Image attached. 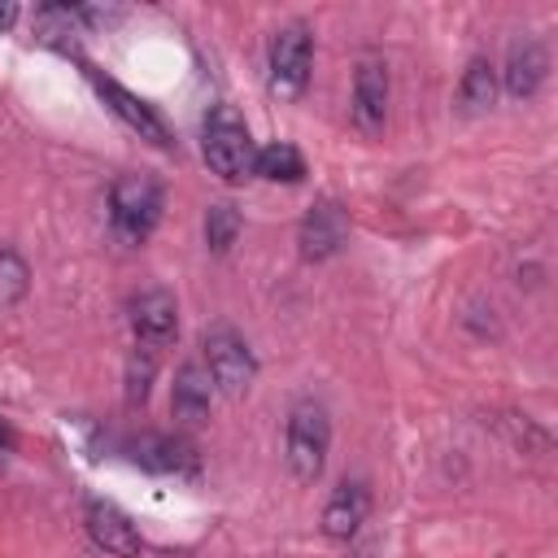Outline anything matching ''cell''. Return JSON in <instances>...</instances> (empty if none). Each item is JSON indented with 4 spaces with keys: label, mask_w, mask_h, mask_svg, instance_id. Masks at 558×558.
I'll return each instance as SVG.
<instances>
[{
    "label": "cell",
    "mask_w": 558,
    "mask_h": 558,
    "mask_svg": "<svg viewBox=\"0 0 558 558\" xmlns=\"http://www.w3.org/2000/svg\"><path fill=\"white\" fill-rule=\"evenodd\" d=\"M201 153H205V166H209L222 183H244V179H253L257 144H253L244 118H240L231 105H214V109L205 113Z\"/></svg>",
    "instance_id": "1"
},
{
    "label": "cell",
    "mask_w": 558,
    "mask_h": 558,
    "mask_svg": "<svg viewBox=\"0 0 558 558\" xmlns=\"http://www.w3.org/2000/svg\"><path fill=\"white\" fill-rule=\"evenodd\" d=\"M288 471L301 480V484H314L327 466V449H331V418H327V405L314 401V397H301L292 410H288Z\"/></svg>",
    "instance_id": "2"
},
{
    "label": "cell",
    "mask_w": 558,
    "mask_h": 558,
    "mask_svg": "<svg viewBox=\"0 0 558 558\" xmlns=\"http://www.w3.org/2000/svg\"><path fill=\"white\" fill-rule=\"evenodd\" d=\"M161 183L153 174H122L109 187V222L118 231V240L126 244H144L153 235V227L161 222Z\"/></svg>",
    "instance_id": "3"
},
{
    "label": "cell",
    "mask_w": 558,
    "mask_h": 558,
    "mask_svg": "<svg viewBox=\"0 0 558 558\" xmlns=\"http://www.w3.org/2000/svg\"><path fill=\"white\" fill-rule=\"evenodd\" d=\"M201 349H205V371H209V379H214V392H222V397H244V392L253 388V379H257V357H253V349L244 344V336H240L235 327H227V323L209 327L205 340H201Z\"/></svg>",
    "instance_id": "4"
},
{
    "label": "cell",
    "mask_w": 558,
    "mask_h": 558,
    "mask_svg": "<svg viewBox=\"0 0 558 558\" xmlns=\"http://www.w3.org/2000/svg\"><path fill=\"white\" fill-rule=\"evenodd\" d=\"M310 65H314V35L305 22H288L275 31L270 39V96L279 100H296L310 83Z\"/></svg>",
    "instance_id": "5"
},
{
    "label": "cell",
    "mask_w": 558,
    "mask_h": 558,
    "mask_svg": "<svg viewBox=\"0 0 558 558\" xmlns=\"http://www.w3.org/2000/svg\"><path fill=\"white\" fill-rule=\"evenodd\" d=\"M83 527L96 541V549H105L109 558H140L144 554V536L131 523V514L122 506H113L109 497H87L83 506Z\"/></svg>",
    "instance_id": "6"
},
{
    "label": "cell",
    "mask_w": 558,
    "mask_h": 558,
    "mask_svg": "<svg viewBox=\"0 0 558 558\" xmlns=\"http://www.w3.org/2000/svg\"><path fill=\"white\" fill-rule=\"evenodd\" d=\"M87 78H92V87L105 96V105L131 126V131H140V140H148V144H157V148H174V135H170V126L161 122V113L144 100V96H135V92H126L118 78H105L100 70H87Z\"/></svg>",
    "instance_id": "7"
},
{
    "label": "cell",
    "mask_w": 558,
    "mask_h": 558,
    "mask_svg": "<svg viewBox=\"0 0 558 558\" xmlns=\"http://www.w3.org/2000/svg\"><path fill=\"white\" fill-rule=\"evenodd\" d=\"M344 240H349V214L340 209V201H331V196L314 201L310 214L296 227L301 257L305 262H327V257H336L344 248Z\"/></svg>",
    "instance_id": "8"
},
{
    "label": "cell",
    "mask_w": 558,
    "mask_h": 558,
    "mask_svg": "<svg viewBox=\"0 0 558 558\" xmlns=\"http://www.w3.org/2000/svg\"><path fill=\"white\" fill-rule=\"evenodd\" d=\"M131 331H135V344H148V349L174 344V336H179V301H174V292H166V288L140 292L131 301Z\"/></svg>",
    "instance_id": "9"
},
{
    "label": "cell",
    "mask_w": 558,
    "mask_h": 558,
    "mask_svg": "<svg viewBox=\"0 0 558 558\" xmlns=\"http://www.w3.org/2000/svg\"><path fill=\"white\" fill-rule=\"evenodd\" d=\"M384 118H388V65L366 57L353 74V122L357 131L375 135L384 131Z\"/></svg>",
    "instance_id": "10"
},
{
    "label": "cell",
    "mask_w": 558,
    "mask_h": 558,
    "mask_svg": "<svg viewBox=\"0 0 558 558\" xmlns=\"http://www.w3.org/2000/svg\"><path fill=\"white\" fill-rule=\"evenodd\" d=\"M371 514V488L362 480H344L340 488H331L327 506H323V536L327 541H353L357 527Z\"/></svg>",
    "instance_id": "11"
},
{
    "label": "cell",
    "mask_w": 558,
    "mask_h": 558,
    "mask_svg": "<svg viewBox=\"0 0 558 558\" xmlns=\"http://www.w3.org/2000/svg\"><path fill=\"white\" fill-rule=\"evenodd\" d=\"M209 405H214V379L205 371V362H183L174 371V388H170V414L187 427L205 423L209 418Z\"/></svg>",
    "instance_id": "12"
},
{
    "label": "cell",
    "mask_w": 558,
    "mask_h": 558,
    "mask_svg": "<svg viewBox=\"0 0 558 558\" xmlns=\"http://www.w3.org/2000/svg\"><path fill=\"white\" fill-rule=\"evenodd\" d=\"M126 449H131V458H135L140 466L161 471V475H192V471H196V449H192V440L170 436V432L135 436Z\"/></svg>",
    "instance_id": "13"
},
{
    "label": "cell",
    "mask_w": 558,
    "mask_h": 558,
    "mask_svg": "<svg viewBox=\"0 0 558 558\" xmlns=\"http://www.w3.org/2000/svg\"><path fill=\"white\" fill-rule=\"evenodd\" d=\"M545 74H549V52H545V44H541V39H514L510 52H506V70H501L506 92H510L514 100H532V96L541 92Z\"/></svg>",
    "instance_id": "14"
},
{
    "label": "cell",
    "mask_w": 558,
    "mask_h": 558,
    "mask_svg": "<svg viewBox=\"0 0 558 558\" xmlns=\"http://www.w3.org/2000/svg\"><path fill=\"white\" fill-rule=\"evenodd\" d=\"M493 100H497V70L488 57H471L462 70V83H458V109L484 113V109H493Z\"/></svg>",
    "instance_id": "15"
},
{
    "label": "cell",
    "mask_w": 558,
    "mask_h": 558,
    "mask_svg": "<svg viewBox=\"0 0 558 558\" xmlns=\"http://www.w3.org/2000/svg\"><path fill=\"white\" fill-rule=\"evenodd\" d=\"M253 174H257V179H270V183H301V179H305V157H301L292 144L279 140V144L257 148Z\"/></svg>",
    "instance_id": "16"
},
{
    "label": "cell",
    "mask_w": 558,
    "mask_h": 558,
    "mask_svg": "<svg viewBox=\"0 0 558 558\" xmlns=\"http://www.w3.org/2000/svg\"><path fill=\"white\" fill-rule=\"evenodd\" d=\"M240 209L235 205H227V201H218V205H209L205 209V248L209 253H227L231 244H235V235H240Z\"/></svg>",
    "instance_id": "17"
},
{
    "label": "cell",
    "mask_w": 558,
    "mask_h": 558,
    "mask_svg": "<svg viewBox=\"0 0 558 558\" xmlns=\"http://www.w3.org/2000/svg\"><path fill=\"white\" fill-rule=\"evenodd\" d=\"M153 375H157V349L135 344L131 357H126V405H144L148 401Z\"/></svg>",
    "instance_id": "18"
},
{
    "label": "cell",
    "mask_w": 558,
    "mask_h": 558,
    "mask_svg": "<svg viewBox=\"0 0 558 558\" xmlns=\"http://www.w3.org/2000/svg\"><path fill=\"white\" fill-rule=\"evenodd\" d=\"M31 288V266L17 248H0V310L4 305H17Z\"/></svg>",
    "instance_id": "19"
},
{
    "label": "cell",
    "mask_w": 558,
    "mask_h": 558,
    "mask_svg": "<svg viewBox=\"0 0 558 558\" xmlns=\"http://www.w3.org/2000/svg\"><path fill=\"white\" fill-rule=\"evenodd\" d=\"M13 445H17V436H13V423L0 414V458H4V453H13Z\"/></svg>",
    "instance_id": "20"
},
{
    "label": "cell",
    "mask_w": 558,
    "mask_h": 558,
    "mask_svg": "<svg viewBox=\"0 0 558 558\" xmlns=\"http://www.w3.org/2000/svg\"><path fill=\"white\" fill-rule=\"evenodd\" d=\"M13 22H17V4H9V0H4V4H0V31H9Z\"/></svg>",
    "instance_id": "21"
}]
</instances>
